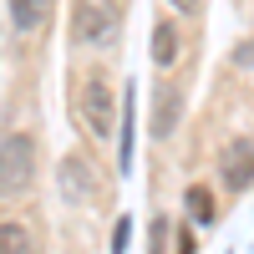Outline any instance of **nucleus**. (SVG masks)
<instances>
[{
    "mask_svg": "<svg viewBox=\"0 0 254 254\" xmlns=\"http://www.w3.org/2000/svg\"><path fill=\"white\" fill-rule=\"evenodd\" d=\"M173 10H183V15H198V0H168Z\"/></svg>",
    "mask_w": 254,
    "mask_h": 254,
    "instance_id": "13",
    "label": "nucleus"
},
{
    "mask_svg": "<svg viewBox=\"0 0 254 254\" xmlns=\"http://www.w3.org/2000/svg\"><path fill=\"white\" fill-rule=\"evenodd\" d=\"M234 61H239V66H249V71H254V41H249V46H239V51H234Z\"/></svg>",
    "mask_w": 254,
    "mask_h": 254,
    "instance_id": "12",
    "label": "nucleus"
},
{
    "mask_svg": "<svg viewBox=\"0 0 254 254\" xmlns=\"http://www.w3.org/2000/svg\"><path fill=\"white\" fill-rule=\"evenodd\" d=\"M224 183L234 193H244L254 183V142H229L224 147Z\"/></svg>",
    "mask_w": 254,
    "mask_h": 254,
    "instance_id": "5",
    "label": "nucleus"
},
{
    "mask_svg": "<svg viewBox=\"0 0 254 254\" xmlns=\"http://www.w3.org/2000/svg\"><path fill=\"white\" fill-rule=\"evenodd\" d=\"M153 61H158V66H173V61H178V31L163 26V20L153 26Z\"/></svg>",
    "mask_w": 254,
    "mask_h": 254,
    "instance_id": "6",
    "label": "nucleus"
},
{
    "mask_svg": "<svg viewBox=\"0 0 254 254\" xmlns=\"http://www.w3.org/2000/svg\"><path fill=\"white\" fill-rule=\"evenodd\" d=\"M127 239H132V219H117V229H112V249L122 254V249H127Z\"/></svg>",
    "mask_w": 254,
    "mask_h": 254,
    "instance_id": "11",
    "label": "nucleus"
},
{
    "mask_svg": "<svg viewBox=\"0 0 254 254\" xmlns=\"http://www.w3.org/2000/svg\"><path fill=\"white\" fill-rule=\"evenodd\" d=\"M0 254H36V239L20 224H0Z\"/></svg>",
    "mask_w": 254,
    "mask_h": 254,
    "instance_id": "8",
    "label": "nucleus"
},
{
    "mask_svg": "<svg viewBox=\"0 0 254 254\" xmlns=\"http://www.w3.org/2000/svg\"><path fill=\"white\" fill-rule=\"evenodd\" d=\"M122 31V10L112 0H76V36L87 46H112Z\"/></svg>",
    "mask_w": 254,
    "mask_h": 254,
    "instance_id": "2",
    "label": "nucleus"
},
{
    "mask_svg": "<svg viewBox=\"0 0 254 254\" xmlns=\"http://www.w3.org/2000/svg\"><path fill=\"white\" fill-rule=\"evenodd\" d=\"M188 214L198 224H208L214 219V193H208V188H188Z\"/></svg>",
    "mask_w": 254,
    "mask_h": 254,
    "instance_id": "10",
    "label": "nucleus"
},
{
    "mask_svg": "<svg viewBox=\"0 0 254 254\" xmlns=\"http://www.w3.org/2000/svg\"><path fill=\"white\" fill-rule=\"evenodd\" d=\"M46 10H51V0H10V15H15L20 31H36L46 20Z\"/></svg>",
    "mask_w": 254,
    "mask_h": 254,
    "instance_id": "7",
    "label": "nucleus"
},
{
    "mask_svg": "<svg viewBox=\"0 0 254 254\" xmlns=\"http://www.w3.org/2000/svg\"><path fill=\"white\" fill-rule=\"evenodd\" d=\"M117 163H122V168L132 163V92H127V102H122V142H117Z\"/></svg>",
    "mask_w": 254,
    "mask_h": 254,
    "instance_id": "9",
    "label": "nucleus"
},
{
    "mask_svg": "<svg viewBox=\"0 0 254 254\" xmlns=\"http://www.w3.org/2000/svg\"><path fill=\"white\" fill-rule=\"evenodd\" d=\"M81 117H87V132L92 137H107L112 132L117 107H112V92H107L102 76H87V87H81Z\"/></svg>",
    "mask_w": 254,
    "mask_h": 254,
    "instance_id": "3",
    "label": "nucleus"
},
{
    "mask_svg": "<svg viewBox=\"0 0 254 254\" xmlns=\"http://www.w3.org/2000/svg\"><path fill=\"white\" fill-rule=\"evenodd\" d=\"M61 198H71V203H97L102 198V183H97L87 158H66L61 163Z\"/></svg>",
    "mask_w": 254,
    "mask_h": 254,
    "instance_id": "4",
    "label": "nucleus"
},
{
    "mask_svg": "<svg viewBox=\"0 0 254 254\" xmlns=\"http://www.w3.org/2000/svg\"><path fill=\"white\" fill-rule=\"evenodd\" d=\"M36 178V137L10 132L0 142V198H20Z\"/></svg>",
    "mask_w": 254,
    "mask_h": 254,
    "instance_id": "1",
    "label": "nucleus"
}]
</instances>
